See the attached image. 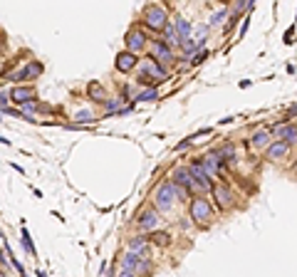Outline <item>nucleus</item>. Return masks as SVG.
I'll return each instance as SVG.
<instances>
[{
	"label": "nucleus",
	"mask_w": 297,
	"mask_h": 277,
	"mask_svg": "<svg viewBox=\"0 0 297 277\" xmlns=\"http://www.w3.org/2000/svg\"><path fill=\"white\" fill-rule=\"evenodd\" d=\"M188 218H191V223H196L198 230H208L213 225V218H215V208L208 198L191 195L188 198Z\"/></svg>",
	"instance_id": "nucleus-1"
},
{
	"label": "nucleus",
	"mask_w": 297,
	"mask_h": 277,
	"mask_svg": "<svg viewBox=\"0 0 297 277\" xmlns=\"http://www.w3.org/2000/svg\"><path fill=\"white\" fill-rule=\"evenodd\" d=\"M188 198H191V193H188L186 188L176 186L173 181H164V183L156 188L154 203H156V208H159L161 213H169V210L176 206L179 201H188Z\"/></svg>",
	"instance_id": "nucleus-2"
},
{
	"label": "nucleus",
	"mask_w": 297,
	"mask_h": 277,
	"mask_svg": "<svg viewBox=\"0 0 297 277\" xmlns=\"http://www.w3.org/2000/svg\"><path fill=\"white\" fill-rule=\"evenodd\" d=\"M142 25L149 30V32H164V28L169 25V13H166V8H164V5H159V3H149V5H144Z\"/></svg>",
	"instance_id": "nucleus-3"
},
{
	"label": "nucleus",
	"mask_w": 297,
	"mask_h": 277,
	"mask_svg": "<svg viewBox=\"0 0 297 277\" xmlns=\"http://www.w3.org/2000/svg\"><path fill=\"white\" fill-rule=\"evenodd\" d=\"M139 84L144 87H156L159 82H164V80H169V74H166V67L161 65V62H156L154 57H146V62L142 65V72H139Z\"/></svg>",
	"instance_id": "nucleus-4"
},
{
	"label": "nucleus",
	"mask_w": 297,
	"mask_h": 277,
	"mask_svg": "<svg viewBox=\"0 0 297 277\" xmlns=\"http://www.w3.org/2000/svg\"><path fill=\"white\" fill-rule=\"evenodd\" d=\"M149 57H154L161 65H173L176 62V52L164 37L161 40H149Z\"/></svg>",
	"instance_id": "nucleus-5"
},
{
	"label": "nucleus",
	"mask_w": 297,
	"mask_h": 277,
	"mask_svg": "<svg viewBox=\"0 0 297 277\" xmlns=\"http://www.w3.org/2000/svg\"><path fill=\"white\" fill-rule=\"evenodd\" d=\"M213 201H215V206L221 213H226L230 208L235 206V193H233V188H228L226 183H213Z\"/></svg>",
	"instance_id": "nucleus-6"
},
{
	"label": "nucleus",
	"mask_w": 297,
	"mask_h": 277,
	"mask_svg": "<svg viewBox=\"0 0 297 277\" xmlns=\"http://www.w3.org/2000/svg\"><path fill=\"white\" fill-rule=\"evenodd\" d=\"M292 153V146L283 141V138H278V141H270L268 146H265V153H263V159L265 161H272V164H278V161H283Z\"/></svg>",
	"instance_id": "nucleus-7"
},
{
	"label": "nucleus",
	"mask_w": 297,
	"mask_h": 277,
	"mask_svg": "<svg viewBox=\"0 0 297 277\" xmlns=\"http://www.w3.org/2000/svg\"><path fill=\"white\" fill-rule=\"evenodd\" d=\"M124 42H127V50H131V52H142V50H146V47H149V37H146V30L139 28V25L129 28V30H127V37H124Z\"/></svg>",
	"instance_id": "nucleus-8"
},
{
	"label": "nucleus",
	"mask_w": 297,
	"mask_h": 277,
	"mask_svg": "<svg viewBox=\"0 0 297 277\" xmlns=\"http://www.w3.org/2000/svg\"><path fill=\"white\" fill-rule=\"evenodd\" d=\"M114 67L116 72H122V74H129V72H134V69L139 67V57L136 52H131V50H122L116 60H114Z\"/></svg>",
	"instance_id": "nucleus-9"
},
{
	"label": "nucleus",
	"mask_w": 297,
	"mask_h": 277,
	"mask_svg": "<svg viewBox=\"0 0 297 277\" xmlns=\"http://www.w3.org/2000/svg\"><path fill=\"white\" fill-rule=\"evenodd\" d=\"M35 99H37V92L30 84H17V87L10 89V102H15L17 107H23L28 102H35Z\"/></svg>",
	"instance_id": "nucleus-10"
},
{
	"label": "nucleus",
	"mask_w": 297,
	"mask_h": 277,
	"mask_svg": "<svg viewBox=\"0 0 297 277\" xmlns=\"http://www.w3.org/2000/svg\"><path fill=\"white\" fill-rule=\"evenodd\" d=\"M156 225H159V208H146V210L139 213V218H136V228H139L142 233L154 230Z\"/></svg>",
	"instance_id": "nucleus-11"
},
{
	"label": "nucleus",
	"mask_w": 297,
	"mask_h": 277,
	"mask_svg": "<svg viewBox=\"0 0 297 277\" xmlns=\"http://www.w3.org/2000/svg\"><path fill=\"white\" fill-rule=\"evenodd\" d=\"M139 252H134V250H127L124 255H122V260H119V275H136V265H139Z\"/></svg>",
	"instance_id": "nucleus-12"
},
{
	"label": "nucleus",
	"mask_w": 297,
	"mask_h": 277,
	"mask_svg": "<svg viewBox=\"0 0 297 277\" xmlns=\"http://www.w3.org/2000/svg\"><path fill=\"white\" fill-rule=\"evenodd\" d=\"M272 136L283 138V141H287L290 146H295V144H297V126L290 124V122H285V124H278L275 129H272Z\"/></svg>",
	"instance_id": "nucleus-13"
},
{
	"label": "nucleus",
	"mask_w": 297,
	"mask_h": 277,
	"mask_svg": "<svg viewBox=\"0 0 297 277\" xmlns=\"http://www.w3.org/2000/svg\"><path fill=\"white\" fill-rule=\"evenodd\" d=\"M171 181L176 183V186H181V188H186L188 193H191V183H193V176H191V168H176L173 173H171Z\"/></svg>",
	"instance_id": "nucleus-14"
},
{
	"label": "nucleus",
	"mask_w": 297,
	"mask_h": 277,
	"mask_svg": "<svg viewBox=\"0 0 297 277\" xmlns=\"http://www.w3.org/2000/svg\"><path fill=\"white\" fill-rule=\"evenodd\" d=\"M146 238H149V243H151V245H156V248H169L171 243H173L171 233H166V230H149V233H146Z\"/></svg>",
	"instance_id": "nucleus-15"
},
{
	"label": "nucleus",
	"mask_w": 297,
	"mask_h": 277,
	"mask_svg": "<svg viewBox=\"0 0 297 277\" xmlns=\"http://www.w3.org/2000/svg\"><path fill=\"white\" fill-rule=\"evenodd\" d=\"M87 94L92 97V102H97V104H104L107 97H109V94H107V89H104L99 82H89V84H87Z\"/></svg>",
	"instance_id": "nucleus-16"
},
{
	"label": "nucleus",
	"mask_w": 297,
	"mask_h": 277,
	"mask_svg": "<svg viewBox=\"0 0 297 277\" xmlns=\"http://www.w3.org/2000/svg\"><path fill=\"white\" fill-rule=\"evenodd\" d=\"M270 136H272V129H263V131H255L250 136V146L253 149H265L270 144Z\"/></svg>",
	"instance_id": "nucleus-17"
},
{
	"label": "nucleus",
	"mask_w": 297,
	"mask_h": 277,
	"mask_svg": "<svg viewBox=\"0 0 297 277\" xmlns=\"http://www.w3.org/2000/svg\"><path fill=\"white\" fill-rule=\"evenodd\" d=\"M23 69H25V80H37V77H43L45 65L43 62H37V60H30Z\"/></svg>",
	"instance_id": "nucleus-18"
},
{
	"label": "nucleus",
	"mask_w": 297,
	"mask_h": 277,
	"mask_svg": "<svg viewBox=\"0 0 297 277\" xmlns=\"http://www.w3.org/2000/svg\"><path fill=\"white\" fill-rule=\"evenodd\" d=\"M146 248H149V238L146 235H136L129 240V250H134V252H139V255H144Z\"/></svg>",
	"instance_id": "nucleus-19"
},
{
	"label": "nucleus",
	"mask_w": 297,
	"mask_h": 277,
	"mask_svg": "<svg viewBox=\"0 0 297 277\" xmlns=\"http://www.w3.org/2000/svg\"><path fill=\"white\" fill-rule=\"evenodd\" d=\"M164 40L169 42L171 47H179V42H181V37H179V32H176V25H166L164 28Z\"/></svg>",
	"instance_id": "nucleus-20"
},
{
	"label": "nucleus",
	"mask_w": 297,
	"mask_h": 277,
	"mask_svg": "<svg viewBox=\"0 0 297 277\" xmlns=\"http://www.w3.org/2000/svg\"><path fill=\"white\" fill-rule=\"evenodd\" d=\"M191 23L186 20V17H176V32H179V37H191Z\"/></svg>",
	"instance_id": "nucleus-21"
},
{
	"label": "nucleus",
	"mask_w": 297,
	"mask_h": 277,
	"mask_svg": "<svg viewBox=\"0 0 297 277\" xmlns=\"http://www.w3.org/2000/svg\"><path fill=\"white\" fill-rule=\"evenodd\" d=\"M134 99H136V102H156V99H159V89H156V87H146V89L139 92Z\"/></svg>",
	"instance_id": "nucleus-22"
},
{
	"label": "nucleus",
	"mask_w": 297,
	"mask_h": 277,
	"mask_svg": "<svg viewBox=\"0 0 297 277\" xmlns=\"http://www.w3.org/2000/svg\"><path fill=\"white\" fill-rule=\"evenodd\" d=\"M179 50H181L184 55L191 57V55H193V52L198 50V42H193L191 37H181V42H179Z\"/></svg>",
	"instance_id": "nucleus-23"
},
{
	"label": "nucleus",
	"mask_w": 297,
	"mask_h": 277,
	"mask_svg": "<svg viewBox=\"0 0 297 277\" xmlns=\"http://www.w3.org/2000/svg\"><path fill=\"white\" fill-rule=\"evenodd\" d=\"M255 0H230V13H245L248 8H253Z\"/></svg>",
	"instance_id": "nucleus-24"
},
{
	"label": "nucleus",
	"mask_w": 297,
	"mask_h": 277,
	"mask_svg": "<svg viewBox=\"0 0 297 277\" xmlns=\"http://www.w3.org/2000/svg\"><path fill=\"white\" fill-rule=\"evenodd\" d=\"M208 57H211L208 50H196V52H193V60H191V67H198V65H201V62H206Z\"/></svg>",
	"instance_id": "nucleus-25"
},
{
	"label": "nucleus",
	"mask_w": 297,
	"mask_h": 277,
	"mask_svg": "<svg viewBox=\"0 0 297 277\" xmlns=\"http://www.w3.org/2000/svg\"><path fill=\"white\" fill-rule=\"evenodd\" d=\"M226 15H230V10H228V8H221V10L211 17V23H208V25H221V23L226 20Z\"/></svg>",
	"instance_id": "nucleus-26"
},
{
	"label": "nucleus",
	"mask_w": 297,
	"mask_h": 277,
	"mask_svg": "<svg viewBox=\"0 0 297 277\" xmlns=\"http://www.w3.org/2000/svg\"><path fill=\"white\" fill-rule=\"evenodd\" d=\"M23 245H25V250H28L32 258L37 255V250H35V245H32V240H30V233H28V230H23Z\"/></svg>",
	"instance_id": "nucleus-27"
},
{
	"label": "nucleus",
	"mask_w": 297,
	"mask_h": 277,
	"mask_svg": "<svg viewBox=\"0 0 297 277\" xmlns=\"http://www.w3.org/2000/svg\"><path fill=\"white\" fill-rule=\"evenodd\" d=\"M74 119H77V124H85V122H94L97 116H94L92 111H80V114H77Z\"/></svg>",
	"instance_id": "nucleus-28"
},
{
	"label": "nucleus",
	"mask_w": 297,
	"mask_h": 277,
	"mask_svg": "<svg viewBox=\"0 0 297 277\" xmlns=\"http://www.w3.org/2000/svg\"><path fill=\"white\" fill-rule=\"evenodd\" d=\"M208 28H211V25H198V32H196L198 47H203V42H206V35H208Z\"/></svg>",
	"instance_id": "nucleus-29"
},
{
	"label": "nucleus",
	"mask_w": 297,
	"mask_h": 277,
	"mask_svg": "<svg viewBox=\"0 0 297 277\" xmlns=\"http://www.w3.org/2000/svg\"><path fill=\"white\" fill-rule=\"evenodd\" d=\"M292 42H295V25L285 32V45H292Z\"/></svg>",
	"instance_id": "nucleus-30"
},
{
	"label": "nucleus",
	"mask_w": 297,
	"mask_h": 277,
	"mask_svg": "<svg viewBox=\"0 0 297 277\" xmlns=\"http://www.w3.org/2000/svg\"><path fill=\"white\" fill-rule=\"evenodd\" d=\"M248 25H250V17H245V20H243V25H241V32H238V37H243V35H245V30H248Z\"/></svg>",
	"instance_id": "nucleus-31"
},
{
	"label": "nucleus",
	"mask_w": 297,
	"mask_h": 277,
	"mask_svg": "<svg viewBox=\"0 0 297 277\" xmlns=\"http://www.w3.org/2000/svg\"><path fill=\"white\" fill-rule=\"evenodd\" d=\"M188 144H191V136H188V138H184V141H181V144H176V151H181V149H186V146H188Z\"/></svg>",
	"instance_id": "nucleus-32"
},
{
	"label": "nucleus",
	"mask_w": 297,
	"mask_h": 277,
	"mask_svg": "<svg viewBox=\"0 0 297 277\" xmlns=\"http://www.w3.org/2000/svg\"><path fill=\"white\" fill-rule=\"evenodd\" d=\"M0 265H3V267H8V265H10V258L5 260V258H3V252H0Z\"/></svg>",
	"instance_id": "nucleus-33"
},
{
	"label": "nucleus",
	"mask_w": 297,
	"mask_h": 277,
	"mask_svg": "<svg viewBox=\"0 0 297 277\" xmlns=\"http://www.w3.org/2000/svg\"><path fill=\"white\" fill-rule=\"evenodd\" d=\"M0 69H3V62H0ZM0 74H3V72H0Z\"/></svg>",
	"instance_id": "nucleus-34"
}]
</instances>
